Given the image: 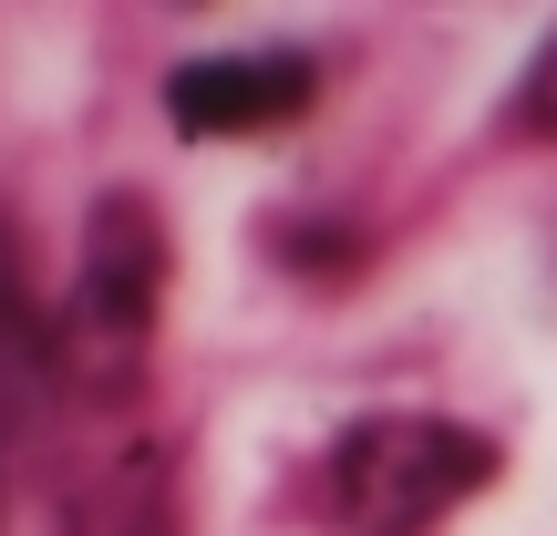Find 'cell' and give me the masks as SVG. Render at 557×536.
Listing matches in <instances>:
<instances>
[{"mask_svg": "<svg viewBox=\"0 0 557 536\" xmlns=\"http://www.w3.org/2000/svg\"><path fill=\"white\" fill-rule=\"evenodd\" d=\"M517 114L537 124V135H557V41L537 52V73H527V94H517Z\"/></svg>", "mask_w": 557, "mask_h": 536, "instance_id": "obj_6", "label": "cell"}, {"mask_svg": "<svg viewBox=\"0 0 557 536\" xmlns=\"http://www.w3.org/2000/svg\"><path fill=\"white\" fill-rule=\"evenodd\" d=\"M0 506H11V423H0ZM0 536H11V516H0Z\"/></svg>", "mask_w": 557, "mask_h": 536, "instance_id": "obj_7", "label": "cell"}, {"mask_svg": "<svg viewBox=\"0 0 557 536\" xmlns=\"http://www.w3.org/2000/svg\"><path fill=\"white\" fill-rule=\"evenodd\" d=\"M156 278H165V238L135 197L94 207L83 238V289H73V351H83V392H135L145 331H156Z\"/></svg>", "mask_w": 557, "mask_h": 536, "instance_id": "obj_2", "label": "cell"}, {"mask_svg": "<svg viewBox=\"0 0 557 536\" xmlns=\"http://www.w3.org/2000/svg\"><path fill=\"white\" fill-rule=\"evenodd\" d=\"M83 536H176V496H165V454H124L83 506Z\"/></svg>", "mask_w": 557, "mask_h": 536, "instance_id": "obj_4", "label": "cell"}, {"mask_svg": "<svg viewBox=\"0 0 557 536\" xmlns=\"http://www.w3.org/2000/svg\"><path fill=\"white\" fill-rule=\"evenodd\" d=\"M41 372H52V320H41L32 269H21L11 227H0V392H32Z\"/></svg>", "mask_w": 557, "mask_h": 536, "instance_id": "obj_5", "label": "cell"}, {"mask_svg": "<svg viewBox=\"0 0 557 536\" xmlns=\"http://www.w3.org/2000/svg\"><path fill=\"white\" fill-rule=\"evenodd\" d=\"M310 94H320L310 52H207L165 73V114L186 135H259V124L310 114Z\"/></svg>", "mask_w": 557, "mask_h": 536, "instance_id": "obj_3", "label": "cell"}, {"mask_svg": "<svg viewBox=\"0 0 557 536\" xmlns=\"http://www.w3.org/2000/svg\"><path fill=\"white\" fill-rule=\"evenodd\" d=\"M496 475V444L465 423H423V413H382L341 444V516L361 536H423L444 506H465Z\"/></svg>", "mask_w": 557, "mask_h": 536, "instance_id": "obj_1", "label": "cell"}]
</instances>
